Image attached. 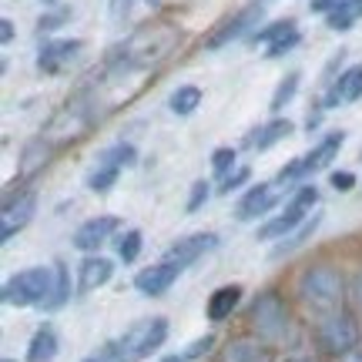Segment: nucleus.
<instances>
[{
    "mask_svg": "<svg viewBox=\"0 0 362 362\" xmlns=\"http://www.w3.org/2000/svg\"><path fill=\"white\" fill-rule=\"evenodd\" d=\"M362 98V64L349 67L342 78L329 88V94L322 98V107H339V104H352Z\"/></svg>",
    "mask_w": 362,
    "mask_h": 362,
    "instance_id": "2eb2a0df",
    "label": "nucleus"
},
{
    "mask_svg": "<svg viewBox=\"0 0 362 362\" xmlns=\"http://www.w3.org/2000/svg\"><path fill=\"white\" fill-rule=\"evenodd\" d=\"M298 81H302V74H298V71H288V74H285L282 81H279V88H275V94H272V111H275V115H279V111H282L285 104L292 101V98H296V90H298Z\"/></svg>",
    "mask_w": 362,
    "mask_h": 362,
    "instance_id": "bb28decb",
    "label": "nucleus"
},
{
    "mask_svg": "<svg viewBox=\"0 0 362 362\" xmlns=\"http://www.w3.org/2000/svg\"><path fill=\"white\" fill-rule=\"evenodd\" d=\"M292 30H298L296 27V21H288V17H285V21H275V24H269L265 27V30H255V34H252V44H275V40H282L285 34H292Z\"/></svg>",
    "mask_w": 362,
    "mask_h": 362,
    "instance_id": "c756f323",
    "label": "nucleus"
},
{
    "mask_svg": "<svg viewBox=\"0 0 362 362\" xmlns=\"http://www.w3.org/2000/svg\"><path fill=\"white\" fill-rule=\"evenodd\" d=\"M339 362H362V346H356V349L346 352V356H339Z\"/></svg>",
    "mask_w": 362,
    "mask_h": 362,
    "instance_id": "c03bdc74",
    "label": "nucleus"
},
{
    "mask_svg": "<svg viewBox=\"0 0 362 362\" xmlns=\"http://www.w3.org/2000/svg\"><path fill=\"white\" fill-rule=\"evenodd\" d=\"M181 269L175 265V262H158V265H148V269H141L138 275H134V288L141 292V296H165L171 285L178 282Z\"/></svg>",
    "mask_w": 362,
    "mask_h": 362,
    "instance_id": "f8f14e48",
    "label": "nucleus"
},
{
    "mask_svg": "<svg viewBox=\"0 0 362 362\" xmlns=\"http://www.w3.org/2000/svg\"><path fill=\"white\" fill-rule=\"evenodd\" d=\"M54 288V265L51 269H24L11 275L7 282H4V305H17V309H27V305H44L47 296H51Z\"/></svg>",
    "mask_w": 362,
    "mask_h": 362,
    "instance_id": "7ed1b4c3",
    "label": "nucleus"
},
{
    "mask_svg": "<svg viewBox=\"0 0 362 362\" xmlns=\"http://www.w3.org/2000/svg\"><path fill=\"white\" fill-rule=\"evenodd\" d=\"M161 362H188V359H185V352H171V356H165Z\"/></svg>",
    "mask_w": 362,
    "mask_h": 362,
    "instance_id": "49530a36",
    "label": "nucleus"
},
{
    "mask_svg": "<svg viewBox=\"0 0 362 362\" xmlns=\"http://www.w3.org/2000/svg\"><path fill=\"white\" fill-rule=\"evenodd\" d=\"M342 141H346V134H342V131H332V134H325L322 141H319V144H315V148L309 151V155L302 158V165H305V178H309V175H315V171L329 168V165H332V158L339 155Z\"/></svg>",
    "mask_w": 362,
    "mask_h": 362,
    "instance_id": "dca6fc26",
    "label": "nucleus"
},
{
    "mask_svg": "<svg viewBox=\"0 0 362 362\" xmlns=\"http://www.w3.org/2000/svg\"><path fill=\"white\" fill-rule=\"evenodd\" d=\"M332 188H336V192H352V188H356V175H352V171H332Z\"/></svg>",
    "mask_w": 362,
    "mask_h": 362,
    "instance_id": "58836bf2",
    "label": "nucleus"
},
{
    "mask_svg": "<svg viewBox=\"0 0 362 362\" xmlns=\"http://www.w3.org/2000/svg\"><path fill=\"white\" fill-rule=\"evenodd\" d=\"M235 165V148H215V155H211V171L218 175V178H225L228 171H232Z\"/></svg>",
    "mask_w": 362,
    "mask_h": 362,
    "instance_id": "72a5a7b5",
    "label": "nucleus"
},
{
    "mask_svg": "<svg viewBox=\"0 0 362 362\" xmlns=\"http://www.w3.org/2000/svg\"><path fill=\"white\" fill-rule=\"evenodd\" d=\"M211 346H215V336H202V339H194L192 346H185V359L194 362V359H202V356H208L211 352Z\"/></svg>",
    "mask_w": 362,
    "mask_h": 362,
    "instance_id": "4c0bfd02",
    "label": "nucleus"
},
{
    "mask_svg": "<svg viewBox=\"0 0 362 362\" xmlns=\"http://www.w3.org/2000/svg\"><path fill=\"white\" fill-rule=\"evenodd\" d=\"M215 245H218V238L211 232L185 235V238H178V242L165 252V262H175L178 269H188V265H194L198 259H205V252H211Z\"/></svg>",
    "mask_w": 362,
    "mask_h": 362,
    "instance_id": "9b49d317",
    "label": "nucleus"
},
{
    "mask_svg": "<svg viewBox=\"0 0 362 362\" xmlns=\"http://www.w3.org/2000/svg\"><path fill=\"white\" fill-rule=\"evenodd\" d=\"M51 161V144L37 138V141H30L21 151V165H17V178H30V175H37L44 165Z\"/></svg>",
    "mask_w": 362,
    "mask_h": 362,
    "instance_id": "412c9836",
    "label": "nucleus"
},
{
    "mask_svg": "<svg viewBox=\"0 0 362 362\" xmlns=\"http://www.w3.org/2000/svg\"><path fill=\"white\" fill-rule=\"evenodd\" d=\"M262 4H248V7H242L238 13H232V17H225L211 34H208L205 47L208 51H218V47H225V44H232V40L245 37V34H252V27L262 21Z\"/></svg>",
    "mask_w": 362,
    "mask_h": 362,
    "instance_id": "6e6552de",
    "label": "nucleus"
},
{
    "mask_svg": "<svg viewBox=\"0 0 362 362\" xmlns=\"http://www.w3.org/2000/svg\"><path fill=\"white\" fill-rule=\"evenodd\" d=\"M175 44H178V27L168 21H155V24L138 27L117 47V57H121V67H151L158 61H165Z\"/></svg>",
    "mask_w": 362,
    "mask_h": 362,
    "instance_id": "f257e3e1",
    "label": "nucleus"
},
{
    "mask_svg": "<svg viewBox=\"0 0 362 362\" xmlns=\"http://www.w3.org/2000/svg\"><path fill=\"white\" fill-rule=\"evenodd\" d=\"M302 178H305V165H302V158H298V161H288V165L275 175V188H292V185Z\"/></svg>",
    "mask_w": 362,
    "mask_h": 362,
    "instance_id": "2f4dec72",
    "label": "nucleus"
},
{
    "mask_svg": "<svg viewBox=\"0 0 362 362\" xmlns=\"http://www.w3.org/2000/svg\"><path fill=\"white\" fill-rule=\"evenodd\" d=\"M138 161V151L131 148V144H111V148H104L101 158H98V165H115V168H131Z\"/></svg>",
    "mask_w": 362,
    "mask_h": 362,
    "instance_id": "cd10ccee",
    "label": "nucleus"
},
{
    "mask_svg": "<svg viewBox=\"0 0 362 362\" xmlns=\"http://www.w3.org/2000/svg\"><path fill=\"white\" fill-rule=\"evenodd\" d=\"M319 221H322V211H315L312 218H305L302 225H298L296 232L288 235V238H279V245L272 248V255L269 259H282V255H288V252H296L298 245H305L312 235H315V228H319Z\"/></svg>",
    "mask_w": 362,
    "mask_h": 362,
    "instance_id": "4be33fe9",
    "label": "nucleus"
},
{
    "mask_svg": "<svg viewBox=\"0 0 362 362\" xmlns=\"http://www.w3.org/2000/svg\"><path fill=\"white\" fill-rule=\"evenodd\" d=\"M296 362H312V359H296Z\"/></svg>",
    "mask_w": 362,
    "mask_h": 362,
    "instance_id": "09e8293b",
    "label": "nucleus"
},
{
    "mask_svg": "<svg viewBox=\"0 0 362 362\" xmlns=\"http://www.w3.org/2000/svg\"><path fill=\"white\" fill-rule=\"evenodd\" d=\"M352 298H356V302L362 305V272L356 275V282H352Z\"/></svg>",
    "mask_w": 362,
    "mask_h": 362,
    "instance_id": "a18cd8bd",
    "label": "nucleus"
},
{
    "mask_svg": "<svg viewBox=\"0 0 362 362\" xmlns=\"http://www.w3.org/2000/svg\"><path fill=\"white\" fill-rule=\"evenodd\" d=\"M252 325L265 342H282L288 336V309L279 292H262L255 302H252Z\"/></svg>",
    "mask_w": 362,
    "mask_h": 362,
    "instance_id": "0eeeda50",
    "label": "nucleus"
},
{
    "mask_svg": "<svg viewBox=\"0 0 362 362\" xmlns=\"http://www.w3.org/2000/svg\"><path fill=\"white\" fill-rule=\"evenodd\" d=\"M11 40H13V24L4 17V21H0V44H11Z\"/></svg>",
    "mask_w": 362,
    "mask_h": 362,
    "instance_id": "79ce46f5",
    "label": "nucleus"
},
{
    "mask_svg": "<svg viewBox=\"0 0 362 362\" xmlns=\"http://www.w3.org/2000/svg\"><path fill=\"white\" fill-rule=\"evenodd\" d=\"M40 4H47V7H51V4H57V0H40Z\"/></svg>",
    "mask_w": 362,
    "mask_h": 362,
    "instance_id": "de8ad7c7",
    "label": "nucleus"
},
{
    "mask_svg": "<svg viewBox=\"0 0 362 362\" xmlns=\"http://www.w3.org/2000/svg\"><path fill=\"white\" fill-rule=\"evenodd\" d=\"M292 134V121L288 117H272L269 124H262L259 131H252L248 134V144L255 148V151H269L272 144H279L282 138Z\"/></svg>",
    "mask_w": 362,
    "mask_h": 362,
    "instance_id": "aec40b11",
    "label": "nucleus"
},
{
    "mask_svg": "<svg viewBox=\"0 0 362 362\" xmlns=\"http://www.w3.org/2000/svg\"><path fill=\"white\" fill-rule=\"evenodd\" d=\"M4 362H13V359H4Z\"/></svg>",
    "mask_w": 362,
    "mask_h": 362,
    "instance_id": "8fccbe9b",
    "label": "nucleus"
},
{
    "mask_svg": "<svg viewBox=\"0 0 362 362\" xmlns=\"http://www.w3.org/2000/svg\"><path fill=\"white\" fill-rule=\"evenodd\" d=\"M117 175H121V168H115V165H98V168L88 175V188L90 192H98V194L111 192V188L117 185Z\"/></svg>",
    "mask_w": 362,
    "mask_h": 362,
    "instance_id": "c85d7f7f",
    "label": "nucleus"
},
{
    "mask_svg": "<svg viewBox=\"0 0 362 362\" xmlns=\"http://www.w3.org/2000/svg\"><path fill=\"white\" fill-rule=\"evenodd\" d=\"M359 17H362V0H349V4H342L339 11L325 13V27L342 34V30H349V27L359 24Z\"/></svg>",
    "mask_w": 362,
    "mask_h": 362,
    "instance_id": "a878e982",
    "label": "nucleus"
},
{
    "mask_svg": "<svg viewBox=\"0 0 362 362\" xmlns=\"http://www.w3.org/2000/svg\"><path fill=\"white\" fill-rule=\"evenodd\" d=\"M117 225H121V221H117L115 215H98V218L84 221L78 232H74L71 245L81 248V252H98V248L111 238V232H117Z\"/></svg>",
    "mask_w": 362,
    "mask_h": 362,
    "instance_id": "ddd939ff",
    "label": "nucleus"
},
{
    "mask_svg": "<svg viewBox=\"0 0 362 362\" xmlns=\"http://www.w3.org/2000/svg\"><path fill=\"white\" fill-rule=\"evenodd\" d=\"M252 178V168H245V165H242V168H235V171H228V175H225V178H221V185H218V192L221 194H232L235 188H242V185H245V181Z\"/></svg>",
    "mask_w": 362,
    "mask_h": 362,
    "instance_id": "c9c22d12",
    "label": "nucleus"
},
{
    "mask_svg": "<svg viewBox=\"0 0 362 362\" xmlns=\"http://www.w3.org/2000/svg\"><path fill=\"white\" fill-rule=\"evenodd\" d=\"M225 362H269V349L259 339H235L225 346Z\"/></svg>",
    "mask_w": 362,
    "mask_h": 362,
    "instance_id": "5701e85b",
    "label": "nucleus"
},
{
    "mask_svg": "<svg viewBox=\"0 0 362 362\" xmlns=\"http://www.w3.org/2000/svg\"><path fill=\"white\" fill-rule=\"evenodd\" d=\"M131 4H134V0H111V21L121 24V21L131 13Z\"/></svg>",
    "mask_w": 362,
    "mask_h": 362,
    "instance_id": "ea45409f",
    "label": "nucleus"
},
{
    "mask_svg": "<svg viewBox=\"0 0 362 362\" xmlns=\"http://www.w3.org/2000/svg\"><path fill=\"white\" fill-rule=\"evenodd\" d=\"M198 104H202V88H194V84H181V88L171 90V101L168 107L175 111L178 117H188L198 111Z\"/></svg>",
    "mask_w": 362,
    "mask_h": 362,
    "instance_id": "393cba45",
    "label": "nucleus"
},
{
    "mask_svg": "<svg viewBox=\"0 0 362 362\" xmlns=\"http://www.w3.org/2000/svg\"><path fill=\"white\" fill-rule=\"evenodd\" d=\"M298 296L309 309L322 312H339L342 309V298H346V285H342V275H339L332 265H312V269L302 272L298 279Z\"/></svg>",
    "mask_w": 362,
    "mask_h": 362,
    "instance_id": "f03ea898",
    "label": "nucleus"
},
{
    "mask_svg": "<svg viewBox=\"0 0 362 362\" xmlns=\"http://www.w3.org/2000/svg\"><path fill=\"white\" fill-rule=\"evenodd\" d=\"M298 40H302V34H298V30H292V34H285L282 40H275V44H269V51H265V57H269V61H275V57H282V54H288L292 47H298Z\"/></svg>",
    "mask_w": 362,
    "mask_h": 362,
    "instance_id": "e433bc0d",
    "label": "nucleus"
},
{
    "mask_svg": "<svg viewBox=\"0 0 362 362\" xmlns=\"http://www.w3.org/2000/svg\"><path fill=\"white\" fill-rule=\"evenodd\" d=\"M165 339H168V319L155 315V319H138L131 329H124V336L117 339V346H121L128 362H138V359H148L155 349H161Z\"/></svg>",
    "mask_w": 362,
    "mask_h": 362,
    "instance_id": "39448f33",
    "label": "nucleus"
},
{
    "mask_svg": "<svg viewBox=\"0 0 362 362\" xmlns=\"http://www.w3.org/2000/svg\"><path fill=\"white\" fill-rule=\"evenodd\" d=\"M208 194H211V188H208V181H194L192 192H188V205H185V211L188 215H194V211H202V205L208 202Z\"/></svg>",
    "mask_w": 362,
    "mask_h": 362,
    "instance_id": "f704fd0d",
    "label": "nucleus"
},
{
    "mask_svg": "<svg viewBox=\"0 0 362 362\" xmlns=\"http://www.w3.org/2000/svg\"><path fill=\"white\" fill-rule=\"evenodd\" d=\"M279 188H275V181L272 185H255V188H248L245 198L235 205V218L238 221H252L259 218V215H265V211H272V208L279 205Z\"/></svg>",
    "mask_w": 362,
    "mask_h": 362,
    "instance_id": "4468645a",
    "label": "nucleus"
},
{
    "mask_svg": "<svg viewBox=\"0 0 362 362\" xmlns=\"http://www.w3.org/2000/svg\"><path fill=\"white\" fill-rule=\"evenodd\" d=\"M61 349V339H57V329L54 325H40L37 332L30 336V346H27V362H51Z\"/></svg>",
    "mask_w": 362,
    "mask_h": 362,
    "instance_id": "a211bd4d",
    "label": "nucleus"
},
{
    "mask_svg": "<svg viewBox=\"0 0 362 362\" xmlns=\"http://www.w3.org/2000/svg\"><path fill=\"white\" fill-rule=\"evenodd\" d=\"M67 298H71V272H67L64 262H54V288H51V296H47V302L40 305V312L61 309Z\"/></svg>",
    "mask_w": 362,
    "mask_h": 362,
    "instance_id": "b1692460",
    "label": "nucleus"
},
{
    "mask_svg": "<svg viewBox=\"0 0 362 362\" xmlns=\"http://www.w3.org/2000/svg\"><path fill=\"white\" fill-rule=\"evenodd\" d=\"M67 21H71V7H57V11L44 13L37 21V34H51V30H57V27H64Z\"/></svg>",
    "mask_w": 362,
    "mask_h": 362,
    "instance_id": "473e14b6",
    "label": "nucleus"
},
{
    "mask_svg": "<svg viewBox=\"0 0 362 362\" xmlns=\"http://www.w3.org/2000/svg\"><path fill=\"white\" fill-rule=\"evenodd\" d=\"M315 342H319V349L325 352V356H346V352H352L356 346H359V325H356V319H352L349 312H329L322 322H319V329H315Z\"/></svg>",
    "mask_w": 362,
    "mask_h": 362,
    "instance_id": "423d86ee",
    "label": "nucleus"
},
{
    "mask_svg": "<svg viewBox=\"0 0 362 362\" xmlns=\"http://www.w3.org/2000/svg\"><path fill=\"white\" fill-rule=\"evenodd\" d=\"M342 4H349V0H312V13H332Z\"/></svg>",
    "mask_w": 362,
    "mask_h": 362,
    "instance_id": "a19ab883",
    "label": "nucleus"
},
{
    "mask_svg": "<svg viewBox=\"0 0 362 362\" xmlns=\"http://www.w3.org/2000/svg\"><path fill=\"white\" fill-rule=\"evenodd\" d=\"M84 51V40H44L37 51V71L40 74H61L78 61Z\"/></svg>",
    "mask_w": 362,
    "mask_h": 362,
    "instance_id": "9d476101",
    "label": "nucleus"
},
{
    "mask_svg": "<svg viewBox=\"0 0 362 362\" xmlns=\"http://www.w3.org/2000/svg\"><path fill=\"white\" fill-rule=\"evenodd\" d=\"M138 252H141V232H138V228H131V232H124V238L117 242V259L128 265V262L138 259Z\"/></svg>",
    "mask_w": 362,
    "mask_h": 362,
    "instance_id": "7c9ffc66",
    "label": "nucleus"
},
{
    "mask_svg": "<svg viewBox=\"0 0 362 362\" xmlns=\"http://www.w3.org/2000/svg\"><path fill=\"white\" fill-rule=\"evenodd\" d=\"M34 211H37V192L27 188V192H17V198L7 194L4 208H0V242H11L21 228H27V221L34 218Z\"/></svg>",
    "mask_w": 362,
    "mask_h": 362,
    "instance_id": "1a4fd4ad",
    "label": "nucleus"
},
{
    "mask_svg": "<svg viewBox=\"0 0 362 362\" xmlns=\"http://www.w3.org/2000/svg\"><path fill=\"white\" fill-rule=\"evenodd\" d=\"M319 202V192H315V185H302L296 194H292V202L275 215L272 221H265L259 232V242H272V238H285L288 232H296L302 221L309 218V211H312V205Z\"/></svg>",
    "mask_w": 362,
    "mask_h": 362,
    "instance_id": "20e7f679",
    "label": "nucleus"
},
{
    "mask_svg": "<svg viewBox=\"0 0 362 362\" xmlns=\"http://www.w3.org/2000/svg\"><path fill=\"white\" fill-rule=\"evenodd\" d=\"M319 124H322V115H319V111H309V121H305V131H309V134H312V131L319 128Z\"/></svg>",
    "mask_w": 362,
    "mask_h": 362,
    "instance_id": "37998d69",
    "label": "nucleus"
},
{
    "mask_svg": "<svg viewBox=\"0 0 362 362\" xmlns=\"http://www.w3.org/2000/svg\"><path fill=\"white\" fill-rule=\"evenodd\" d=\"M115 275V262L104 259V255H90V259L81 262V272H78V288L81 292H94V288H101L107 279Z\"/></svg>",
    "mask_w": 362,
    "mask_h": 362,
    "instance_id": "f3484780",
    "label": "nucleus"
},
{
    "mask_svg": "<svg viewBox=\"0 0 362 362\" xmlns=\"http://www.w3.org/2000/svg\"><path fill=\"white\" fill-rule=\"evenodd\" d=\"M242 302V285H221L208 298V319L211 322H225Z\"/></svg>",
    "mask_w": 362,
    "mask_h": 362,
    "instance_id": "6ab92c4d",
    "label": "nucleus"
}]
</instances>
